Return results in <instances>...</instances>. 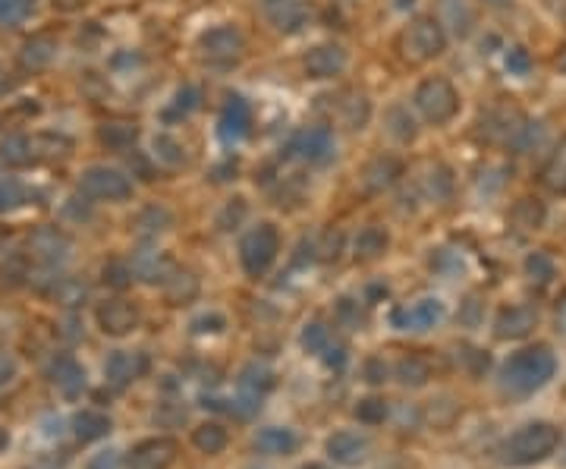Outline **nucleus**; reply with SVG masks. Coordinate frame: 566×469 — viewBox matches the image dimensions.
Wrapping results in <instances>:
<instances>
[{"instance_id": "obj_1", "label": "nucleus", "mask_w": 566, "mask_h": 469, "mask_svg": "<svg viewBox=\"0 0 566 469\" xmlns=\"http://www.w3.org/2000/svg\"><path fill=\"white\" fill-rule=\"evenodd\" d=\"M557 372V356L551 353V347L535 344L513 353L504 366H500V391L507 397H532L535 391H541Z\"/></svg>"}, {"instance_id": "obj_2", "label": "nucleus", "mask_w": 566, "mask_h": 469, "mask_svg": "<svg viewBox=\"0 0 566 469\" xmlns=\"http://www.w3.org/2000/svg\"><path fill=\"white\" fill-rule=\"evenodd\" d=\"M560 447V429L551 422H529L500 444V460L510 466H535Z\"/></svg>"}, {"instance_id": "obj_3", "label": "nucleus", "mask_w": 566, "mask_h": 469, "mask_svg": "<svg viewBox=\"0 0 566 469\" xmlns=\"http://www.w3.org/2000/svg\"><path fill=\"white\" fill-rule=\"evenodd\" d=\"M412 101H416V111L422 114V120L431 123V126L453 123L456 114H460V108H463L460 89H456V85L447 76H428V79H422L416 95H412Z\"/></svg>"}, {"instance_id": "obj_4", "label": "nucleus", "mask_w": 566, "mask_h": 469, "mask_svg": "<svg viewBox=\"0 0 566 469\" xmlns=\"http://www.w3.org/2000/svg\"><path fill=\"white\" fill-rule=\"evenodd\" d=\"M447 41L450 35L438 23V16H416L400 32V54L409 63H428V60H438L447 51Z\"/></svg>"}, {"instance_id": "obj_5", "label": "nucleus", "mask_w": 566, "mask_h": 469, "mask_svg": "<svg viewBox=\"0 0 566 469\" xmlns=\"http://www.w3.org/2000/svg\"><path fill=\"white\" fill-rule=\"evenodd\" d=\"M277 252H280V233L271 221H261L252 230L243 233L239 240V265L249 277H265L271 271V265L277 262Z\"/></svg>"}, {"instance_id": "obj_6", "label": "nucleus", "mask_w": 566, "mask_h": 469, "mask_svg": "<svg viewBox=\"0 0 566 469\" xmlns=\"http://www.w3.org/2000/svg\"><path fill=\"white\" fill-rule=\"evenodd\" d=\"M79 193L95 202H126L133 196V180L117 167L92 164V167H85V174L79 180Z\"/></svg>"}, {"instance_id": "obj_7", "label": "nucleus", "mask_w": 566, "mask_h": 469, "mask_svg": "<svg viewBox=\"0 0 566 469\" xmlns=\"http://www.w3.org/2000/svg\"><path fill=\"white\" fill-rule=\"evenodd\" d=\"M243 51H246V38L236 26H214L199 38V54L208 67H233L243 57Z\"/></svg>"}, {"instance_id": "obj_8", "label": "nucleus", "mask_w": 566, "mask_h": 469, "mask_svg": "<svg viewBox=\"0 0 566 469\" xmlns=\"http://www.w3.org/2000/svg\"><path fill=\"white\" fill-rule=\"evenodd\" d=\"M444 322V303L438 296H422V300H412V303H403L390 312V325L397 331H409V334H422V331H431Z\"/></svg>"}, {"instance_id": "obj_9", "label": "nucleus", "mask_w": 566, "mask_h": 469, "mask_svg": "<svg viewBox=\"0 0 566 469\" xmlns=\"http://www.w3.org/2000/svg\"><path fill=\"white\" fill-rule=\"evenodd\" d=\"M334 152H337V142L328 126H306V130H299L287 145L290 158H296L302 164H312V167L328 164L334 158Z\"/></svg>"}, {"instance_id": "obj_10", "label": "nucleus", "mask_w": 566, "mask_h": 469, "mask_svg": "<svg viewBox=\"0 0 566 469\" xmlns=\"http://www.w3.org/2000/svg\"><path fill=\"white\" fill-rule=\"evenodd\" d=\"M151 366L148 353L142 350H117L111 353V359L104 362V381L111 385L114 391H126L133 381H139Z\"/></svg>"}, {"instance_id": "obj_11", "label": "nucleus", "mask_w": 566, "mask_h": 469, "mask_svg": "<svg viewBox=\"0 0 566 469\" xmlns=\"http://www.w3.org/2000/svg\"><path fill=\"white\" fill-rule=\"evenodd\" d=\"M346 67H350V54H346L343 45H334V41L315 45L306 57H302V70H306L309 79H334Z\"/></svg>"}, {"instance_id": "obj_12", "label": "nucleus", "mask_w": 566, "mask_h": 469, "mask_svg": "<svg viewBox=\"0 0 566 469\" xmlns=\"http://www.w3.org/2000/svg\"><path fill=\"white\" fill-rule=\"evenodd\" d=\"M173 460H177V441L148 438L129 451L126 469H170Z\"/></svg>"}, {"instance_id": "obj_13", "label": "nucleus", "mask_w": 566, "mask_h": 469, "mask_svg": "<svg viewBox=\"0 0 566 469\" xmlns=\"http://www.w3.org/2000/svg\"><path fill=\"white\" fill-rule=\"evenodd\" d=\"M252 130V108L243 95H227L221 117H217V133L224 142H239L246 139Z\"/></svg>"}, {"instance_id": "obj_14", "label": "nucleus", "mask_w": 566, "mask_h": 469, "mask_svg": "<svg viewBox=\"0 0 566 469\" xmlns=\"http://www.w3.org/2000/svg\"><path fill=\"white\" fill-rule=\"evenodd\" d=\"M95 318H98V328H101L104 334L123 337V334H129V331H136V325H139V309L129 303V300H107V303L98 306Z\"/></svg>"}, {"instance_id": "obj_15", "label": "nucleus", "mask_w": 566, "mask_h": 469, "mask_svg": "<svg viewBox=\"0 0 566 469\" xmlns=\"http://www.w3.org/2000/svg\"><path fill=\"white\" fill-rule=\"evenodd\" d=\"M397 177H403V161L397 155H378L362 167L359 183L368 196H375V193H384L387 186H394Z\"/></svg>"}, {"instance_id": "obj_16", "label": "nucleus", "mask_w": 566, "mask_h": 469, "mask_svg": "<svg viewBox=\"0 0 566 469\" xmlns=\"http://www.w3.org/2000/svg\"><path fill=\"white\" fill-rule=\"evenodd\" d=\"M522 126H526V117L513 108H494L482 117V133L488 136V142L500 145H516Z\"/></svg>"}, {"instance_id": "obj_17", "label": "nucleus", "mask_w": 566, "mask_h": 469, "mask_svg": "<svg viewBox=\"0 0 566 469\" xmlns=\"http://www.w3.org/2000/svg\"><path fill=\"white\" fill-rule=\"evenodd\" d=\"M438 23L447 35L469 38L475 29V7L472 0H438Z\"/></svg>"}, {"instance_id": "obj_18", "label": "nucleus", "mask_w": 566, "mask_h": 469, "mask_svg": "<svg viewBox=\"0 0 566 469\" xmlns=\"http://www.w3.org/2000/svg\"><path fill=\"white\" fill-rule=\"evenodd\" d=\"M277 385V375L265 366V362H249V366L239 372V397L255 403L261 407V400H265Z\"/></svg>"}, {"instance_id": "obj_19", "label": "nucleus", "mask_w": 566, "mask_h": 469, "mask_svg": "<svg viewBox=\"0 0 566 469\" xmlns=\"http://www.w3.org/2000/svg\"><path fill=\"white\" fill-rule=\"evenodd\" d=\"M48 378H51V385L63 397H70V400L85 391V369L79 366L73 356H57L51 362V369H48Z\"/></svg>"}, {"instance_id": "obj_20", "label": "nucleus", "mask_w": 566, "mask_h": 469, "mask_svg": "<svg viewBox=\"0 0 566 469\" xmlns=\"http://www.w3.org/2000/svg\"><path fill=\"white\" fill-rule=\"evenodd\" d=\"M368 438L359 432H337L328 438V457L340 466H356L368 457Z\"/></svg>"}, {"instance_id": "obj_21", "label": "nucleus", "mask_w": 566, "mask_h": 469, "mask_svg": "<svg viewBox=\"0 0 566 469\" xmlns=\"http://www.w3.org/2000/svg\"><path fill=\"white\" fill-rule=\"evenodd\" d=\"M538 322V312L532 306H510L497 315V322H494V334L500 340H519V337H526Z\"/></svg>"}, {"instance_id": "obj_22", "label": "nucleus", "mask_w": 566, "mask_h": 469, "mask_svg": "<svg viewBox=\"0 0 566 469\" xmlns=\"http://www.w3.org/2000/svg\"><path fill=\"white\" fill-rule=\"evenodd\" d=\"M299 447V435L287 425H268L255 435V451L265 457H290Z\"/></svg>"}, {"instance_id": "obj_23", "label": "nucleus", "mask_w": 566, "mask_h": 469, "mask_svg": "<svg viewBox=\"0 0 566 469\" xmlns=\"http://www.w3.org/2000/svg\"><path fill=\"white\" fill-rule=\"evenodd\" d=\"M32 252H35V259H41L45 265L54 268V265H63L70 259V240H67V233H60L54 227H45V230L35 233Z\"/></svg>"}, {"instance_id": "obj_24", "label": "nucleus", "mask_w": 566, "mask_h": 469, "mask_svg": "<svg viewBox=\"0 0 566 469\" xmlns=\"http://www.w3.org/2000/svg\"><path fill=\"white\" fill-rule=\"evenodd\" d=\"M271 23L280 29V32H299L302 26L309 23V4L306 0H277V4L265 7Z\"/></svg>"}, {"instance_id": "obj_25", "label": "nucleus", "mask_w": 566, "mask_h": 469, "mask_svg": "<svg viewBox=\"0 0 566 469\" xmlns=\"http://www.w3.org/2000/svg\"><path fill=\"white\" fill-rule=\"evenodd\" d=\"M541 186L554 196H566V136L554 145V152L544 161L541 174H538Z\"/></svg>"}, {"instance_id": "obj_26", "label": "nucleus", "mask_w": 566, "mask_h": 469, "mask_svg": "<svg viewBox=\"0 0 566 469\" xmlns=\"http://www.w3.org/2000/svg\"><path fill=\"white\" fill-rule=\"evenodd\" d=\"M387 246H390V233L384 227L372 224V227L359 230V237L353 243V252H356L359 262H375V259H381V255L387 252Z\"/></svg>"}, {"instance_id": "obj_27", "label": "nucleus", "mask_w": 566, "mask_h": 469, "mask_svg": "<svg viewBox=\"0 0 566 469\" xmlns=\"http://www.w3.org/2000/svg\"><path fill=\"white\" fill-rule=\"evenodd\" d=\"M133 274L139 277V281H148V284H164L173 274V265L161 252H139L136 262H133Z\"/></svg>"}, {"instance_id": "obj_28", "label": "nucleus", "mask_w": 566, "mask_h": 469, "mask_svg": "<svg viewBox=\"0 0 566 469\" xmlns=\"http://www.w3.org/2000/svg\"><path fill=\"white\" fill-rule=\"evenodd\" d=\"M107 432H111V416H104L98 410H82L76 419H73V435L79 444H92V441H101Z\"/></svg>"}, {"instance_id": "obj_29", "label": "nucleus", "mask_w": 566, "mask_h": 469, "mask_svg": "<svg viewBox=\"0 0 566 469\" xmlns=\"http://www.w3.org/2000/svg\"><path fill=\"white\" fill-rule=\"evenodd\" d=\"M384 130H387V136H394V139L403 142V145L419 136L416 117L409 114L406 104H394V108H390V111L384 114Z\"/></svg>"}, {"instance_id": "obj_30", "label": "nucleus", "mask_w": 566, "mask_h": 469, "mask_svg": "<svg viewBox=\"0 0 566 469\" xmlns=\"http://www.w3.org/2000/svg\"><path fill=\"white\" fill-rule=\"evenodd\" d=\"M368 117H372V104H368L362 92H346L340 98V120L350 126V130H362Z\"/></svg>"}, {"instance_id": "obj_31", "label": "nucleus", "mask_w": 566, "mask_h": 469, "mask_svg": "<svg viewBox=\"0 0 566 469\" xmlns=\"http://www.w3.org/2000/svg\"><path fill=\"white\" fill-rule=\"evenodd\" d=\"M0 161H4L7 167H29V164H35L38 155H35L32 136H10L4 142V148H0Z\"/></svg>"}, {"instance_id": "obj_32", "label": "nucleus", "mask_w": 566, "mask_h": 469, "mask_svg": "<svg viewBox=\"0 0 566 469\" xmlns=\"http://www.w3.org/2000/svg\"><path fill=\"white\" fill-rule=\"evenodd\" d=\"M227 441H230V435H227V429L221 422H205V425H199V429L192 432V444L208 457L221 454L227 447Z\"/></svg>"}, {"instance_id": "obj_33", "label": "nucleus", "mask_w": 566, "mask_h": 469, "mask_svg": "<svg viewBox=\"0 0 566 469\" xmlns=\"http://www.w3.org/2000/svg\"><path fill=\"white\" fill-rule=\"evenodd\" d=\"M54 38H32L29 45L23 48V57H19V63H23V70H45L48 63L54 60Z\"/></svg>"}, {"instance_id": "obj_34", "label": "nucleus", "mask_w": 566, "mask_h": 469, "mask_svg": "<svg viewBox=\"0 0 566 469\" xmlns=\"http://www.w3.org/2000/svg\"><path fill=\"white\" fill-rule=\"evenodd\" d=\"M199 101H202V92L195 89V85H183V89L173 95V101L164 108V120L167 123H177V120H183V117H189L195 108H199Z\"/></svg>"}, {"instance_id": "obj_35", "label": "nucleus", "mask_w": 566, "mask_h": 469, "mask_svg": "<svg viewBox=\"0 0 566 469\" xmlns=\"http://www.w3.org/2000/svg\"><path fill=\"white\" fill-rule=\"evenodd\" d=\"M397 378L403 381L406 388H422L425 381L431 378V366L422 356H406V359H400V366H397Z\"/></svg>"}, {"instance_id": "obj_36", "label": "nucleus", "mask_w": 566, "mask_h": 469, "mask_svg": "<svg viewBox=\"0 0 566 469\" xmlns=\"http://www.w3.org/2000/svg\"><path fill=\"white\" fill-rule=\"evenodd\" d=\"M29 202V189L19 183L16 177L0 180V215H10V211L23 208Z\"/></svg>"}, {"instance_id": "obj_37", "label": "nucleus", "mask_w": 566, "mask_h": 469, "mask_svg": "<svg viewBox=\"0 0 566 469\" xmlns=\"http://www.w3.org/2000/svg\"><path fill=\"white\" fill-rule=\"evenodd\" d=\"M331 331L324 328L321 322H312V325H306L302 328V337H299V344H302V350L306 353H312V356H321L324 350L331 347Z\"/></svg>"}, {"instance_id": "obj_38", "label": "nucleus", "mask_w": 566, "mask_h": 469, "mask_svg": "<svg viewBox=\"0 0 566 469\" xmlns=\"http://www.w3.org/2000/svg\"><path fill=\"white\" fill-rule=\"evenodd\" d=\"M139 130L136 123H104L101 126V142H107L111 148H129L136 142Z\"/></svg>"}, {"instance_id": "obj_39", "label": "nucleus", "mask_w": 566, "mask_h": 469, "mask_svg": "<svg viewBox=\"0 0 566 469\" xmlns=\"http://www.w3.org/2000/svg\"><path fill=\"white\" fill-rule=\"evenodd\" d=\"M425 189H428V196L438 202V199H447L450 196V189H453V177H450V170L444 164H431L428 167V177H425Z\"/></svg>"}, {"instance_id": "obj_40", "label": "nucleus", "mask_w": 566, "mask_h": 469, "mask_svg": "<svg viewBox=\"0 0 566 469\" xmlns=\"http://www.w3.org/2000/svg\"><path fill=\"white\" fill-rule=\"evenodd\" d=\"M155 158L164 167H180V164H186V148L173 136H158L155 139Z\"/></svg>"}, {"instance_id": "obj_41", "label": "nucleus", "mask_w": 566, "mask_h": 469, "mask_svg": "<svg viewBox=\"0 0 566 469\" xmlns=\"http://www.w3.org/2000/svg\"><path fill=\"white\" fill-rule=\"evenodd\" d=\"M356 419L365 422V425H378L387 419V403L381 397H368V400H359L356 407Z\"/></svg>"}, {"instance_id": "obj_42", "label": "nucleus", "mask_w": 566, "mask_h": 469, "mask_svg": "<svg viewBox=\"0 0 566 469\" xmlns=\"http://www.w3.org/2000/svg\"><path fill=\"white\" fill-rule=\"evenodd\" d=\"M526 271L532 274V281H538V284H548L551 277H554V262H551L544 252H532L529 259H526Z\"/></svg>"}, {"instance_id": "obj_43", "label": "nucleus", "mask_w": 566, "mask_h": 469, "mask_svg": "<svg viewBox=\"0 0 566 469\" xmlns=\"http://www.w3.org/2000/svg\"><path fill=\"white\" fill-rule=\"evenodd\" d=\"M29 16V0H0V26H16Z\"/></svg>"}, {"instance_id": "obj_44", "label": "nucleus", "mask_w": 566, "mask_h": 469, "mask_svg": "<svg viewBox=\"0 0 566 469\" xmlns=\"http://www.w3.org/2000/svg\"><path fill=\"white\" fill-rule=\"evenodd\" d=\"M507 70L513 73V76H529V70H532V54L526 51V48H510L507 51Z\"/></svg>"}, {"instance_id": "obj_45", "label": "nucleus", "mask_w": 566, "mask_h": 469, "mask_svg": "<svg viewBox=\"0 0 566 469\" xmlns=\"http://www.w3.org/2000/svg\"><path fill=\"white\" fill-rule=\"evenodd\" d=\"M192 328L199 331V334H214V331H221V328H224V315H217V312L202 315V318H195Z\"/></svg>"}, {"instance_id": "obj_46", "label": "nucleus", "mask_w": 566, "mask_h": 469, "mask_svg": "<svg viewBox=\"0 0 566 469\" xmlns=\"http://www.w3.org/2000/svg\"><path fill=\"white\" fill-rule=\"evenodd\" d=\"M321 356H324V366H328V369H337V372H340V369L346 366V347L334 344V340H331V347L324 350Z\"/></svg>"}, {"instance_id": "obj_47", "label": "nucleus", "mask_w": 566, "mask_h": 469, "mask_svg": "<svg viewBox=\"0 0 566 469\" xmlns=\"http://www.w3.org/2000/svg\"><path fill=\"white\" fill-rule=\"evenodd\" d=\"M13 378H16V362H13V356L0 353V388L10 385Z\"/></svg>"}, {"instance_id": "obj_48", "label": "nucleus", "mask_w": 566, "mask_h": 469, "mask_svg": "<svg viewBox=\"0 0 566 469\" xmlns=\"http://www.w3.org/2000/svg\"><path fill=\"white\" fill-rule=\"evenodd\" d=\"M365 375H368V381H372V385H381V381L387 378V366H384L381 359H372L365 366Z\"/></svg>"}, {"instance_id": "obj_49", "label": "nucleus", "mask_w": 566, "mask_h": 469, "mask_svg": "<svg viewBox=\"0 0 566 469\" xmlns=\"http://www.w3.org/2000/svg\"><path fill=\"white\" fill-rule=\"evenodd\" d=\"M85 469H117V457L111 451H104V454L92 457V463L85 466Z\"/></svg>"}, {"instance_id": "obj_50", "label": "nucleus", "mask_w": 566, "mask_h": 469, "mask_svg": "<svg viewBox=\"0 0 566 469\" xmlns=\"http://www.w3.org/2000/svg\"><path fill=\"white\" fill-rule=\"evenodd\" d=\"M557 328L566 334V300L560 303V309H557Z\"/></svg>"}, {"instance_id": "obj_51", "label": "nucleus", "mask_w": 566, "mask_h": 469, "mask_svg": "<svg viewBox=\"0 0 566 469\" xmlns=\"http://www.w3.org/2000/svg\"><path fill=\"white\" fill-rule=\"evenodd\" d=\"M412 4H416V0H390V7L394 10H409Z\"/></svg>"}, {"instance_id": "obj_52", "label": "nucleus", "mask_w": 566, "mask_h": 469, "mask_svg": "<svg viewBox=\"0 0 566 469\" xmlns=\"http://www.w3.org/2000/svg\"><path fill=\"white\" fill-rule=\"evenodd\" d=\"M488 4H491V7H507L510 0H488Z\"/></svg>"}, {"instance_id": "obj_53", "label": "nucleus", "mask_w": 566, "mask_h": 469, "mask_svg": "<svg viewBox=\"0 0 566 469\" xmlns=\"http://www.w3.org/2000/svg\"><path fill=\"white\" fill-rule=\"evenodd\" d=\"M302 469H324V466H318V463H309V466H302Z\"/></svg>"}, {"instance_id": "obj_54", "label": "nucleus", "mask_w": 566, "mask_h": 469, "mask_svg": "<svg viewBox=\"0 0 566 469\" xmlns=\"http://www.w3.org/2000/svg\"><path fill=\"white\" fill-rule=\"evenodd\" d=\"M32 469H57V466H32Z\"/></svg>"}, {"instance_id": "obj_55", "label": "nucleus", "mask_w": 566, "mask_h": 469, "mask_svg": "<svg viewBox=\"0 0 566 469\" xmlns=\"http://www.w3.org/2000/svg\"><path fill=\"white\" fill-rule=\"evenodd\" d=\"M271 4H277V0H265V7H271Z\"/></svg>"}]
</instances>
